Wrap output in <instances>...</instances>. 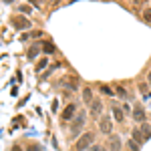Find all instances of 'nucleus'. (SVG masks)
<instances>
[{"label":"nucleus","instance_id":"nucleus-1","mask_svg":"<svg viewBox=\"0 0 151 151\" xmlns=\"http://www.w3.org/2000/svg\"><path fill=\"white\" fill-rule=\"evenodd\" d=\"M93 143H95V135L91 133V131H85L81 137L77 139V143H75V149H77V151H85L87 147H91Z\"/></svg>","mask_w":151,"mask_h":151},{"label":"nucleus","instance_id":"nucleus-2","mask_svg":"<svg viewBox=\"0 0 151 151\" xmlns=\"http://www.w3.org/2000/svg\"><path fill=\"white\" fill-rule=\"evenodd\" d=\"M99 131L105 133V135H109L113 131V121H111L109 115H101V119H99Z\"/></svg>","mask_w":151,"mask_h":151},{"label":"nucleus","instance_id":"nucleus-3","mask_svg":"<svg viewBox=\"0 0 151 151\" xmlns=\"http://www.w3.org/2000/svg\"><path fill=\"white\" fill-rule=\"evenodd\" d=\"M77 115V105H67L65 109H63V113H60V119H65V121H69V119H73V117Z\"/></svg>","mask_w":151,"mask_h":151},{"label":"nucleus","instance_id":"nucleus-4","mask_svg":"<svg viewBox=\"0 0 151 151\" xmlns=\"http://www.w3.org/2000/svg\"><path fill=\"white\" fill-rule=\"evenodd\" d=\"M12 26L18 28V30H24V28H30V20H28V18H22V16H18V18H12Z\"/></svg>","mask_w":151,"mask_h":151},{"label":"nucleus","instance_id":"nucleus-5","mask_svg":"<svg viewBox=\"0 0 151 151\" xmlns=\"http://www.w3.org/2000/svg\"><path fill=\"white\" fill-rule=\"evenodd\" d=\"M89 111H91V115H93V117L101 115V111H103V103H101V99H95L93 103L89 105Z\"/></svg>","mask_w":151,"mask_h":151},{"label":"nucleus","instance_id":"nucleus-6","mask_svg":"<svg viewBox=\"0 0 151 151\" xmlns=\"http://www.w3.org/2000/svg\"><path fill=\"white\" fill-rule=\"evenodd\" d=\"M145 111H143V109H141V107H135V109H133V119H135V121H137V123H141V125H143V123H145Z\"/></svg>","mask_w":151,"mask_h":151},{"label":"nucleus","instance_id":"nucleus-7","mask_svg":"<svg viewBox=\"0 0 151 151\" xmlns=\"http://www.w3.org/2000/svg\"><path fill=\"white\" fill-rule=\"evenodd\" d=\"M109 147L111 151H121V139L117 135H109Z\"/></svg>","mask_w":151,"mask_h":151},{"label":"nucleus","instance_id":"nucleus-8","mask_svg":"<svg viewBox=\"0 0 151 151\" xmlns=\"http://www.w3.org/2000/svg\"><path fill=\"white\" fill-rule=\"evenodd\" d=\"M83 125H85V115H83V113H79V117L75 119V123H73V127H70V129H73V133H79Z\"/></svg>","mask_w":151,"mask_h":151},{"label":"nucleus","instance_id":"nucleus-9","mask_svg":"<svg viewBox=\"0 0 151 151\" xmlns=\"http://www.w3.org/2000/svg\"><path fill=\"white\" fill-rule=\"evenodd\" d=\"M131 139L135 141L137 145H143L145 139H143V133H141V129H133V133H131Z\"/></svg>","mask_w":151,"mask_h":151},{"label":"nucleus","instance_id":"nucleus-10","mask_svg":"<svg viewBox=\"0 0 151 151\" xmlns=\"http://www.w3.org/2000/svg\"><path fill=\"white\" fill-rule=\"evenodd\" d=\"M83 101H85V103H93L95 99H93V91H91V87H85V89H83Z\"/></svg>","mask_w":151,"mask_h":151},{"label":"nucleus","instance_id":"nucleus-11","mask_svg":"<svg viewBox=\"0 0 151 151\" xmlns=\"http://www.w3.org/2000/svg\"><path fill=\"white\" fill-rule=\"evenodd\" d=\"M113 117H115V121H119V123H123V109L119 107V105H113Z\"/></svg>","mask_w":151,"mask_h":151},{"label":"nucleus","instance_id":"nucleus-12","mask_svg":"<svg viewBox=\"0 0 151 151\" xmlns=\"http://www.w3.org/2000/svg\"><path fill=\"white\" fill-rule=\"evenodd\" d=\"M141 133H143V139L147 141V139H151V127L149 125H147V123H143V125H141Z\"/></svg>","mask_w":151,"mask_h":151},{"label":"nucleus","instance_id":"nucleus-13","mask_svg":"<svg viewBox=\"0 0 151 151\" xmlns=\"http://www.w3.org/2000/svg\"><path fill=\"white\" fill-rule=\"evenodd\" d=\"M42 50H45V55H52L55 52V45L52 42H45L42 45Z\"/></svg>","mask_w":151,"mask_h":151},{"label":"nucleus","instance_id":"nucleus-14","mask_svg":"<svg viewBox=\"0 0 151 151\" xmlns=\"http://www.w3.org/2000/svg\"><path fill=\"white\" fill-rule=\"evenodd\" d=\"M38 52H40V48H38V47H32L30 50H28V58H30V60H35V58L38 57Z\"/></svg>","mask_w":151,"mask_h":151},{"label":"nucleus","instance_id":"nucleus-15","mask_svg":"<svg viewBox=\"0 0 151 151\" xmlns=\"http://www.w3.org/2000/svg\"><path fill=\"white\" fill-rule=\"evenodd\" d=\"M45 67H48V60H47V58H42V60H38V65H36V73H40V70L45 69Z\"/></svg>","mask_w":151,"mask_h":151},{"label":"nucleus","instance_id":"nucleus-16","mask_svg":"<svg viewBox=\"0 0 151 151\" xmlns=\"http://www.w3.org/2000/svg\"><path fill=\"white\" fill-rule=\"evenodd\" d=\"M143 18H145V22L151 24V8H147V10L143 12Z\"/></svg>","mask_w":151,"mask_h":151},{"label":"nucleus","instance_id":"nucleus-17","mask_svg":"<svg viewBox=\"0 0 151 151\" xmlns=\"http://www.w3.org/2000/svg\"><path fill=\"white\" fill-rule=\"evenodd\" d=\"M127 145L131 147V151H139V145H137V143H135L133 139H129V143H127Z\"/></svg>","mask_w":151,"mask_h":151},{"label":"nucleus","instance_id":"nucleus-18","mask_svg":"<svg viewBox=\"0 0 151 151\" xmlns=\"http://www.w3.org/2000/svg\"><path fill=\"white\" fill-rule=\"evenodd\" d=\"M101 91H103L105 95H113V89H111V87H107V85H103V87H101Z\"/></svg>","mask_w":151,"mask_h":151},{"label":"nucleus","instance_id":"nucleus-19","mask_svg":"<svg viewBox=\"0 0 151 151\" xmlns=\"http://www.w3.org/2000/svg\"><path fill=\"white\" fill-rule=\"evenodd\" d=\"M18 10H20V12H26V14H30V6L22 4V6H18Z\"/></svg>","mask_w":151,"mask_h":151},{"label":"nucleus","instance_id":"nucleus-20","mask_svg":"<svg viewBox=\"0 0 151 151\" xmlns=\"http://www.w3.org/2000/svg\"><path fill=\"white\" fill-rule=\"evenodd\" d=\"M121 109H123V113H133V111H131V107H129L127 103L123 105V107H121Z\"/></svg>","mask_w":151,"mask_h":151},{"label":"nucleus","instance_id":"nucleus-21","mask_svg":"<svg viewBox=\"0 0 151 151\" xmlns=\"http://www.w3.org/2000/svg\"><path fill=\"white\" fill-rule=\"evenodd\" d=\"M40 35H42V32H38V30H35V32H30V36H32V38H40Z\"/></svg>","mask_w":151,"mask_h":151},{"label":"nucleus","instance_id":"nucleus-22","mask_svg":"<svg viewBox=\"0 0 151 151\" xmlns=\"http://www.w3.org/2000/svg\"><path fill=\"white\" fill-rule=\"evenodd\" d=\"M28 151H40V145H30Z\"/></svg>","mask_w":151,"mask_h":151},{"label":"nucleus","instance_id":"nucleus-23","mask_svg":"<svg viewBox=\"0 0 151 151\" xmlns=\"http://www.w3.org/2000/svg\"><path fill=\"white\" fill-rule=\"evenodd\" d=\"M12 151H22V147H18V145H14V147H12Z\"/></svg>","mask_w":151,"mask_h":151},{"label":"nucleus","instance_id":"nucleus-24","mask_svg":"<svg viewBox=\"0 0 151 151\" xmlns=\"http://www.w3.org/2000/svg\"><path fill=\"white\" fill-rule=\"evenodd\" d=\"M147 81H149V85H151V70H149V75H147Z\"/></svg>","mask_w":151,"mask_h":151},{"label":"nucleus","instance_id":"nucleus-25","mask_svg":"<svg viewBox=\"0 0 151 151\" xmlns=\"http://www.w3.org/2000/svg\"><path fill=\"white\" fill-rule=\"evenodd\" d=\"M93 151H101V147H97V145H95V147H93Z\"/></svg>","mask_w":151,"mask_h":151},{"label":"nucleus","instance_id":"nucleus-26","mask_svg":"<svg viewBox=\"0 0 151 151\" xmlns=\"http://www.w3.org/2000/svg\"><path fill=\"white\" fill-rule=\"evenodd\" d=\"M101 151H105V149H101Z\"/></svg>","mask_w":151,"mask_h":151}]
</instances>
